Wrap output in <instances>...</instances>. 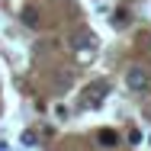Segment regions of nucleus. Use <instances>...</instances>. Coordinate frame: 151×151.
Here are the masks:
<instances>
[{"instance_id": "f257e3e1", "label": "nucleus", "mask_w": 151, "mask_h": 151, "mask_svg": "<svg viewBox=\"0 0 151 151\" xmlns=\"http://www.w3.org/2000/svg\"><path fill=\"white\" fill-rule=\"evenodd\" d=\"M125 84H129L135 93H148V90H151V74H148V68L132 64V68L125 71Z\"/></svg>"}, {"instance_id": "f03ea898", "label": "nucleus", "mask_w": 151, "mask_h": 151, "mask_svg": "<svg viewBox=\"0 0 151 151\" xmlns=\"http://www.w3.org/2000/svg\"><path fill=\"white\" fill-rule=\"evenodd\" d=\"M71 48H77V52H93V48H96V35H93V32H74V35H71Z\"/></svg>"}, {"instance_id": "7ed1b4c3", "label": "nucleus", "mask_w": 151, "mask_h": 151, "mask_svg": "<svg viewBox=\"0 0 151 151\" xmlns=\"http://www.w3.org/2000/svg\"><path fill=\"white\" fill-rule=\"evenodd\" d=\"M23 23H26V26H39V13H35V6H26V10H23Z\"/></svg>"}, {"instance_id": "20e7f679", "label": "nucleus", "mask_w": 151, "mask_h": 151, "mask_svg": "<svg viewBox=\"0 0 151 151\" xmlns=\"http://www.w3.org/2000/svg\"><path fill=\"white\" fill-rule=\"evenodd\" d=\"M103 93H106V87H103V84H93L90 90H87V100H93V103H100V96H103Z\"/></svg>"}, {"instance_id": "39448f33", "label": "nucleus", "mask_w": 151, "mask_h": 151, "mask_svg": "<svg viewBox=\"0 0 151 151\" xmlns=\"http://www.w3.org/2000/svg\"><path fill=\"white\" fill-rule=\"evenodd\" d=\"M100 145H116V132H100Z\"/></svg>"}]
</instances>
